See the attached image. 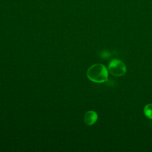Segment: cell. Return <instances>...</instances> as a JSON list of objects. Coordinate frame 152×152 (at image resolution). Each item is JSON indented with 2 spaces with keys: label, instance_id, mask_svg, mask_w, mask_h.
<instances>
[{
  "label": "cell",
  "instance_id": "1",
  "mask_svg": "<svg viewBox=\"0 0 152 152\" xmlns=\"http://www.w3.org/2000/svg\"><path fill=\"white\" fill-rule=\"evenodd\" d=\"M87 76L90 80L93 82L102 83L107 81L108 71L104 65L96 64L88 69Z\"/></svg>",
  "mask_w": 152,
  "mask_h": 152
},
{
  "label": "cell",
  "instance_id": "2",
  "mask_svg": "<svg viewBox=\"0 0 152 152\" xmlns=\"http://www.w3.org/2000/svg\"><path fill=\"white\" fill-rule=\"evenodd\" d=\"M108 71L112 75L120 77L125 74L126 68L123 62L121 60L114 59L109 62L108 65Z\"/></svg>",
  "mask_w": 152,
  "mask_h": 152
},
{
  "label": "cell",
  "instance_id": "3",
  "mask_svg": "<svg viewBox=\"0 0 152 152\" xmlns=\"http://www.w3.org/2000/svg\"><path fill=\"white\" fill-rule=\"evenodd\" d=\"M98 116L97 113L93 110H89L87 112L84 117V121L87 125H93L97 120Z\"/></svg>",
  "mask_w": 152,
  "mask_h": 152
},
{
  "label": "cell",
  "instance_id": "4",
  "mask_svg": "<svg viewBox=\"0 0 152 152\" xmlns=\"http://www.w3.org/2000/svg\"><path fill=\"white\" fill-rule=\"evenodd\" d=\"M144 112L146 117L152 119V103L147 104L144 108Z\"/></svg>",
  "mask_w": 152,
  "mask_h": 152
}]
</instances>
